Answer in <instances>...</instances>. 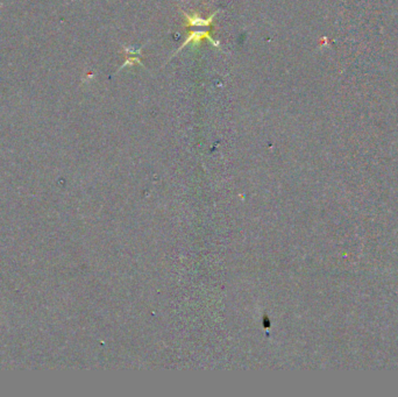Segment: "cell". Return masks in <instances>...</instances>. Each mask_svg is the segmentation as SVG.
<instances>
[{"mask_svg": "<svg viewBox=\"0 0 398 397\" xmlns=\"http://www.w3.org/2000/svg\"><path fill=\"white\" fill-rule=\"evenodd\" d=\"M202 40H207V41H210L213 46H216V47H220L219 42L216 41V40H213L209 32H191V33H190V35L188 36V38H186V40L184 41V44H183L181 47L177 49V52H176L174 55L178 54V52H181L182 49H184L185 46H188L189 44H198V42L202 41ZM174 55H172V56H174Z\"/></svg>", "mask_w": 398, "mask_h": 397, "instance_id": "1", "label": "cell"}, {"mask_svg": "<svg viewBox=\"0 0 398 397\" xmlns=\"http://www.w3.org/2000/svg\"><path fill=\"white\" fill-rule=\"evenodd\" d=\"M219 13V10H216L213 14H211V16L209 19H202V18L196 16H189V14L184 13V16L186 18V21H188V26H199V27H209L210 24H212L214 18H216L217 14Z\"/></svg>", "mask_w": 398, "mask_h": 397, "instance_id": "2", "label": "cell"}, {"mask_svg": "<svg viewBox=\"0 0 398 397\" xmlns=\"http://www.w3.org/2000/svg\"><path fill=\"white\" fill-rule=\"evenodd\" d=\"M134 63H137V64H140L141 66H143V64L142 63L140 62V58H129L127 61H126L124 64H122L121 66H120V70L122 69V68H125V66H132V64H134Z\"/></svg>", "mask_w": 398, "mask_h": 397, "instance_id": "3", "label": "cell"}]
</instances>
